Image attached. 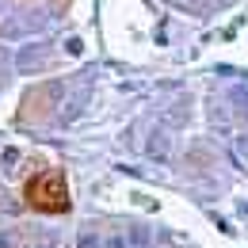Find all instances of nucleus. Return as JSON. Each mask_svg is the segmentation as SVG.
<instances>
[{
  "label": "nucleus",
  "instance_id": "obj_1",
  "mask_svg": "<svg viewBox=\"0 0 248 248\" xmlns=\"http://www.w3.org/2000/svg\"><path fill=\"white\" fill-rule=\"evenodd\" d=\"M27 202H31L34 210H46V214H62L69 210V191H65V180L58 172H46V176H38L27 184Z\"/></svg>",
  "mask_w": 248,
  "mask_h": 248
}]
</instances>
